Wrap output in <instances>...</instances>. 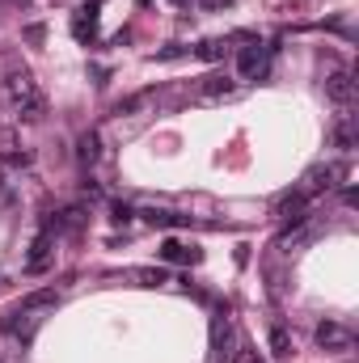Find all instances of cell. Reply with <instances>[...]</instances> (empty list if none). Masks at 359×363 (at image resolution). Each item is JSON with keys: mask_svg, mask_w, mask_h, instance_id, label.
Returning <instances> with one entry per match:
<instances>
[{"mask_svg": "<svg viewBox=\"0 0 359 363\" xmlns=\"http://www.w3.org/2000/svg\"><path fill=\"white\" fill-rule=\"evenodd\" d=\"M4 97L13 101V110H17V118H21V123H38V118H43V110H47L43 93H38L34 77H30L26 68L4 77Z\"/></svg>", "mask_w": 359, "mask_h": 363, "instance_id": "1", "label": "cell"}, {"mask_svg": "<svg viewBox=\"0 0 359 363\" xmlns=\"http://www.w3.org/2000/svg\"><path fill=\"white\" fill-rule=\"evenodd\" d=\"M97 17H101V4H97V0H89L85 9L72 13V38H77L81 47H93V43H97Z\"/></svg>", "mask_w": 359, "mask_h": 363, "instance_id": "2", "label": "cell"}, {"mask_svg": "<svg viewBox=\"0 0 359 363\" xmlns=\"http://www.w3.org/2000/svg\"><path fill=\"white\" fill-rule=\"evenodd\" d=\"M51 254H55V233L43 224V233L34 237V245H30V258H26V274H43L51 267Z\"/></svg>", "mask_w": 359, "mask_h": 363, "instance_id": "3", "label": "cell"}, {"mask_svg": "<svg viewBox=\"0 0 359 363\" xmlns=\"http://www.w3.org/2000/svg\"><path fill=\"white\" fill-rule=\"evenodd\" d=\"M351 330L347 325H338V321H321L317 325V347L321 351H351Z\"/></svg>", "mask_w": 359, "mask_h": 363, "instance_id": "4", "label": "cell"}, {"mask_svg": "<svg viewBox=\"0 0 359 363\" xmlns=\"http://www.w3.org/2000/svg\"><path fill=\"white\" fill-rule=\"evenodd\" d=\"M304 207H309V194H304V190H287V194H279L275 216H279L283 224H292V220H304Z\"/></svg>", "mask_w": 359, "mask_h": 363, "instance_id": "5", "label": "cell"}, {"mask_svg": "<svg viewBox=\"0 0 359 363\" xmlns=\"http://www.w3.org/2000/svg\"><path fill=\"white\" fill-rule=\"evenodd\" d=\"M338 174H343V169H334V165H317V169H309V178H304L300 190H304L309 199H313V194H326V190L338 182Z\"/></svg>", "mask_w": 359, "mask_h": 363, "instance_id": "6", "label": "cell"}, {"mask_svg": "<svg viewBox=\"0 0 359 363\" xmlns=\"http://www.w3.org/2000/svg\"><path fill=\"white\" fill-rule=\"evenodd\" d=\"M211 363H228L233 359V325L228 321H216V330H211Z\"/></svg>", "mask_w": 359, "mask_h": 363, "instance_id": "7", "label": "cell"}, {"mask_svg": "<svg viewBox=\"0 0 359 363\" xmlns=\"http://www.w3.org/2000/svg\"><path fill=\"white\" fill-rule=\"evenodd\" d=\"M161 262H186V267H194V262H203V250H194V245H182V241H165L161 245Z\"/></svg>", "mask_w": 359, "mask_h": 363, "instance_id": "8", "label": "cell"}, {"mask_svg": "<svg viewBox=\"0 0 359 363\" xmlns=\"http://www.w3.org/2000/svg\"><path fill=\"white\" fill-rule=\"evenodd\" d=\"M233 89H237V81L228 72H211V77L199 81V97H228Z\"/></svg>", "mask_w": 359, "mask_h": 363, "instance_id": "9", "label": "cell"}, {"mask_svg": "<svg viewBox=\"0 0 359 363\" xmlns=\"http://www.w3.org/2000/svg\"><path fill=\"white\" fill-rule=\"evenodd\" d=\"M258 68H263V47H258V43L241 47V51H237V72H241V77H254Z\"/></svg>", "mask_w": 359, "mask_h": 363, "instance_id": "10", "label": "cell"}, {"mask_svg": "<svg viewBox=\"0 0 359 363\" xmlns=\"http://www.w3.org/2000/svg\"><path fill=\"white\" fill-rule=\"evenodd\" d=\"M326 93H330L338 106H347V101H351V72H347V68H338V72L326 81Z\"/></svg>", "mask_w": 359, "mask_h": 363, "instance_id": "11", "label": "cell"}, {"mask_svg": "<svg viewBox=\"0 0 359 363\" xmlns=\"http://www.w3.org/2000/svg\"><path fill=\"white\" fill-rule=\"evenodd\" d=\"M153 228H178V224H186V216H178V211H165V207H144L140 211Z\"/></svg>", "mask_w": 359, "mask_h": 363, "instance_id": "12", "label": "cell"}, {"mask_svg": "<svg viewBox=\"0 0 359 363\" xmlns=\"http://www.w3.org/2000/svg\"><path fill=\"white\" fill-rule=\"evenodd\" d=\"M60 304V291L55 287H43V291H30L26 300H21V308L26 313H38V308H55Z\"/></svg>", "mask_w": 359, "mask_h": 363, "instance_id": "13", "label": "cell"}, {"mask_svg": "<svg viewBox=\"0 0 359 363\" xmlns=\"http://www.w3.org/2000/svg\"><path fill=\"white\" fill-rule=\"evenodd\" d=\"M77 157H81V165H93V161L101 157V140H97V131H85V135L77 140Z\"/></svg>", "mask_w": 359, "mask_h": 363, "instance_id": "14", "label": "cell"}, {"mask_svg": "<svg viewBox=\"0 0 359 363\" xmlns=\"http://www.w3.org/2000/svg\"><path fill=\"white\" fill-rule=\"evenodd\" d=\"M157 97V89H140V93H131V97H123L118 106H114V114H140L148 101Z\"/></svg>", "mask_w": 359, "mask_h": 363, "instance_id": "15", "label": "cell"}, {"mask_svg": "<svg viewBox=\"0 0 359 363\" xmlns=\"http://www.w3.org/2000/svg\"><path fill=\"white\" fill-rule=\"evenodd\" d=\"M224 51H228V43H224V38H203V43L194 47V55H199V60H207V64L224 60Z\"/></svg>", "mask_w": 359, "mask_h": 363, "instance_id": "16", "label": "cell"}, {"mask_svg": "<svg viewBox=\"0 0 359 363\" xmlns=\"http://www.w3.org/2000/svg\"><path fill=\"white\" fill-rule=\"evenodd\" d=\"M334 144H338L343 152H351V148H355V123H351V114L334 127Z\"/></svg>", "mask_w": 359, "mask_h": 363, "instance_id": "17", "label": "cell"}, {"mask_svg": "<svg viewBox=\"0 0 359 363\" xmlns=\"http://www.w3.org/2000/svg\"><path fill=\"white\" fill-rule=\"evenodd\" d=\"M270 351H275V355H283V359L292 355V334H287L283 325H270Z\"/></svg>", "mask_w": 359, "mask_h": 363, "instance_id": "18", "label": "cell"}, {"mask_svg": "<svg viewBox=\"0 0 359 363\" xmlns=\"http://www.w3.org/2000/svg\"><path fill=\"white\" fill-rule=\"evenodd\" d=\"M110 220H114V224H131V220H136V207L123 203V199H114V203H110Z\"/></svg>", "mask_w": 359, "mask_h": 363, "instance_id": "19", "label": "cell"}, {"mask_svg": "<svg viewBox=\"0 0 359 363\" xmlns=\"http://www.w3.org/2000/svg\"><path fill=\"white\" fill-rule=\"evenodd\" d=\"M30 161H34V157H30L26 148H13V152H4V165H9V169H30Z\"/></svg>", "mask_w": 359, "mask_h": 363, "instance_id": "20", "label": "cell"}, {"mask_svg": "<svg viewBox=\"0 0 359 363\" xmlns=\"http://www.w3.org/2000/svg\"><path fill=\"white\" fill-rule=\"evenodd\" d=\"M233 363H263V355H258V351H254L250 342H241V347L233 351Z\"/></svg>", "mask_w": 359, "mask_h": 363, "instance_id": "21", "label": "cell"}, {"mask_svg": "<svg viewBox=\"0 0 359 363\" xmlns=\"http://www.w3.org/2000/svg\"><path fill=\"white\" fill-rule=\"evenodd\" d=\"M136 279H144L148 287H157V283H165L170 274H165V271H161V267H157V271H136Z\"/></svg>", "mask_w": 359, "mask_h": 363, "instance_id": "22", "label": "cell"}, {"mask_svg": "<svg viewBox=\"0 0 359 363\" xmlns=\"http://www.w3.org/2000/svg\"><path fill=\"white\" fill-rule=\"evenodd\" d=\"M178 55H186V47H178V43H174V47H165V51H157L153 60H178Z\"/></svg>", "mask_w": 359, "mask_h": 363, "instance_id": "23", "label": "cell"}, {"mask_svg": "<svg viewBox=\"0 0 359 363\" xmlns=\"http://www.w3.org/2000/svg\"><path fill=\"white\" fill-rule=\"evenodd\" d=\"M43 34H47L43 26H26V43H34V47H38V43H43Z\"/></svg>", "mask_w": 359, "mask_h": 363, "instance_id": "24", "label": "cell"}, {"mask_svg": "<svg viewBox=\"0 0 359 363\" xmlns=\"http://www.w3.org/2000/svg\"><path fill=\"white\" fill-rule=\"evenodd\" d=\"M199 4H203V9H211V13H216V9H228V4H233V0H199Z\"/></svg>", "mask_w": 359, "mask_h": 363, "instance_id": "25", "label": "cell"}, {"mask_svg": "<svg viewBox=\"0 0 359 363\" xmlns=\"http://www.w3.org/2000/svg\"><path fill=\"white\" fill-rule=\"evenodd\" d=\"M9 4H17V9H26V4H30V0H9Z\"/></svg>", "mask_w": 359, "mask_h": 363, "instance_id": "26", "label": "cell"}, {"mask_svg": "<svg viewBox=\"0 0 359 363\" xmlns=\"http://www.w3.org/2000/svg\"><path fill=\"white\" fill-rule=\"evenodd\" d=\"M170 4H178V9H186V4H190V0H170Z\"/></svg>", "mask_w": 359, "mask_h": 363, "instance_id": "27", "label": "cell"}, {"mask_svg": "<svg viewBox=\"0 0 359 363\" xmlns=\"http://www.w3.org/2000/svg\"><path fill=\"white\" fill-rule=\"evenodd\" d=\"M0 186H4V169H0Z\"/></svg>", "mask_w": 359, "mask_h": 363, "instance_id": "28", "label": "cell"}]
</instances>
